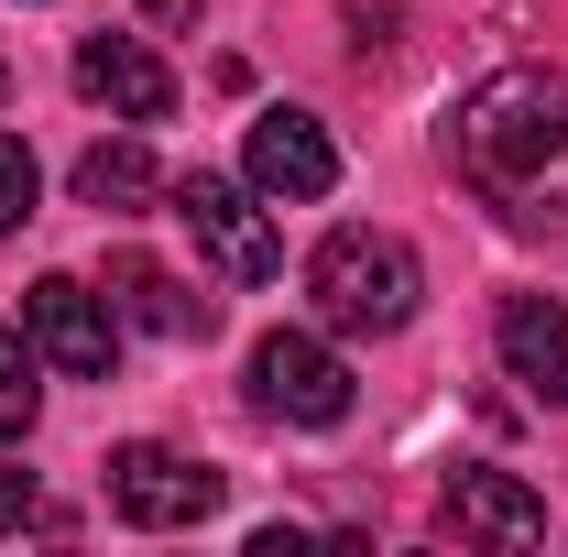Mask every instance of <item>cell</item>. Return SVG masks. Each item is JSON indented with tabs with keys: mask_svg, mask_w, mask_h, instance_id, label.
I'll return each instance as SVG.
<instances>
[{
	"mask_svg": "<svg viewBox=\"0 0 568 557\" xmlns=\"http://www.w3.org/2000/svg\"><path fill=\"white\" fill-rule=\"evenodd\" d=\"M448 164H459V186H470L481 209H503L514 230L568 219V77H547V67L481 77V88L448 110Z\"/></svg>",
	"mask_w": 568,
	"mask_h": 557,
	"instance_id": "obj_1",
	"label": "cell"
},
{
	"mask_svg": "<svg viewBox=\"0 0 568 557\" xmlns=\"http://www.w3.org/2000/svg\"><path fill=\"white\" fill-rule=\"evenodd\" d=\"M416 252L394 241V230H328L317 252H306V306H317V328H351V340H394L405 317H416Z\"/></svg>",
	"mask_w": 568,
	"mask_h": 557,
	"instance_id": "obj_2",
	"label": "cell"
},
{
	"mask_svg": "<svg viewBox=\"0 0 568 557\" xmlns=\"http://www.w3.org/2000/svg\"><path fill=\"white\" fill-rule=\"evenodd\" d=\"M164 198H175V219L197 230V252H209L230 284H274L284 274V241H274V219H263V186H230V175L197 164V175H175Z\"/></svg>",
	"mask_w": 568,
	"mask_h": 557,
	"instance_id": "obj_3",
	"label": "cell"
},
{
	"mask_svg": "<svg viewBox=\"0 0 568 557\" xmlns=\"http://www.w3.org/2000/svg\"><path fill=\"white\" fill-rule=\"evenodd\" d=\"M252 405L284 426H339L351 416V361L317 328H274V340H252Z\"/></svg>",
	"mask_w": 568,
	"mask_h": 557,
	"instance_id": "obj_4",
	"label": "cell"
},
{
	"mask_svg": "<svg viewBox=\"0 0 568 557\" xmlns=\"http://www.w3.org/2000/svg\"><path fill=\"white\" fill-rule=\"evenodd\" d=\"M110 503H121V525L175 536V525L219 514V470L186 459V448H164V437H132V448H110Z\"/></svg>",
	"mask_w": 568,
	"mask_h": 557,
	"instance_id": "obj_5",
	"label": "cell"
},
{
	"mask_svg": "<svg viewBox=\"0 0 568 557\" xmlns=\"http://www.w3.org/2000/svg\"><path fill=\"white\" fill-rule=\"evenodd\" d=\"M22 340L44 350L67 383H110V361H121V317H110L77 274H44L33 295H22Z\"/></svg>",
	"mask_w": 568,
	"mask_h": 557,
	"instance_id": "obj_6",
	"label": "cell"
},
{
	"mask_svg": "<svg viewBox=\"0 0 568 557\" xmlns=\"http://www.w3.org/2000/svg\"><path fill=\"white\" fill-rule=\"evenodd\" d=\"M77 88H88L110 121H164V110H175V67H164L142 33H88V44H77Z\"/></svg>",
	"mask_w": 568,
	"mask_h": 557,
	"instance_id": "obj_7",
	"label": "cell"
},
{
	"mask_svg": "<svg viewBox=\"0 0 568 557\" xmlns=\"http://www.w3.org/2000/svg\"><path fill=\"white\" fill-rule=\"evenodd\" d=\"M252 186L284 198V209L328 198V186H339V142L317 132L306 110H263V121H252Z\"/></svg>",
	"mask_w": 568,
	"mask_h": 557,
	"instance_id": "obj_8",
	"label": "cell"
},
{
	"mask_svg": "<svg viewBox=\"0 0 568 557\" xmlns=\"http://www.w3.org/2000/svg\"><path fill=\"white\" fill-rule=\"evenodd\" d=\"M437 514H448V536H470V547H536V536H547V503L514 482V470H448Z\"/></svg>",
	"mask_w": 568,
	"mask_h": 557,
	"instance_id": "obj_9",
	"label": "cell"
},
{
	"mask_svg": "<svg viewBox=\"0 0 568 557\" xmlns=\"http://www.w3.org/2000/svg\"><path fill=\"white\" fill-rule=\"evenodd\" d=\"M493 340H503V372H514L525 394L568 405V306H558V295H503Z\"/></svg>",
	"mask_w": 568,
	"mask_h": 557,
	"instance_id": "obj_10",
	"label": "cell"
},
{
	"mask_svg": "<svg viewBox=\"0 0 568 557\" xmlns=\"http://www.w3.org/2000/svg\"><path fill=\"white\" fill-rule=\"evenodd\" d=\"M110 317H132L153 340H209L219 328L209 295H186V284L164 274V263H142V252H110Z\"/></svg>",
	"mask_w": 568,
	"mask_h": 557,
	"instance_id": "obj_11",
	"label": "cell"
},
{
	"mask_svg": "<svg viewBox=\"0 0 568 557\" xmlns=\"http://www.w3.org/2000/svg\"><path fill=\"white\" fill-rule=\"evenodd\" d=\"M77 198H88V209H142V198H164V164L142 153V132L88 142V153H77Z\"/></svg>",
	"mask_w": 568,
	"mask_h": 557,
	"instance_id": "obj_12",
	"label": "cell"
},
{
	"mask_svg": "<svg viewBox=\"0 0 568 557\" xmlns=\"http://www.w3.org/2000/svg\"><path fill=\"white\" fill-rule=\"evenodd\" d=\"M33 198H44V164H33V142H22V132H0V241L33 219Z\"/></svg>",
	"mask_w": 568,
	"mask_h": 557,
	"instance_id": "obj_13",
	"label": "cell"
},
{
	"mask_svg": "<svg viewBox=\"0 0 568 557\" xmlns=\"http://www.w3.org/2000/svg\"><path fill=\"white\" fill-rule=\"evenodd\" d=\"M44 416V383H33V350L0 328V437H22V426Z\"/></svg>",
	"mask_w": 568,
	"mask_h": 557,
	"instance_id": "obj_14",
	"label": "cell"
},
{
	"mask_svg": "<svg viewBox=\"0 0 568 557\" xmlns=\"http://www.w3.org/2000/svg\"><path fill=\"white\" fill-rule=\"evenodd\" d=\"M22 514H33V470H11V459H0V536H11Z\"/></svg>",
	"mask_w": 568,
	"mask_h": 557,
	"instance_id": "obj_15",
	"label": "cell"
}]
</instances>
